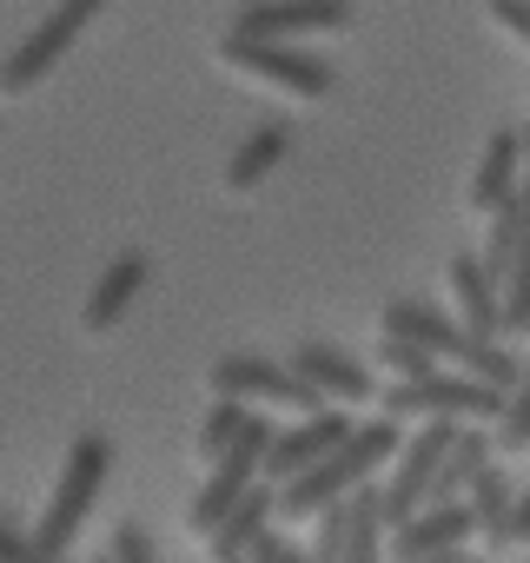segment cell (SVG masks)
<instances>
[{"mask_svg":"<svg viewBox=\"0 0 530 563\" xmlns=\"http://www.w3.org/2000/svg\"><path fill=\"white\" fill-rule=\"evenodd\" d=\"M398 418L385 411V418H372V424H352V438L332 451V457H319L312 471H299L292 484H279V517L286 523H312L325 504H339V497H352L358 484H372V471L385 464V457H398Z\"/></svg>","mask_w":530,"mask_h":563,"instance_id":"cell-1","label":"cell"},{"mask_svg":"<svg viewBox=\"0 0 530 563\" xmlns=\"http://www.w3.org/2000/svg\"><path fill=\"white\" fill-rule=\"evenodd\" d=\"M107 471H113V444H107L100 431L74 438V451H67V464H60V484H54V497H47V510H41V523H34V537H41L47 550L67 556V543L80 537V523H87V510H93Z\"/></svg>","mask_w":530,"mask_h":563,"instance_id":"cell-2","label":"cell"},{"mask_svg":"<svg viewBox=\"0 0 530 563\" xmlns=\"http://www.w3.org/2000/svg\"><path fill=\"white\" fill-rule=\"evenodd\" d=\"M219 60H225L232 74L258 80V87L292 93V100H325V93H332V67L312 60V54H299V47H286V41H258V34H232V27H225Z\"/></svg>","mask_w":530,"mask_h":563,"instance_id":"cell-3","label":"cell"},{"mask_svg":"<svg viewBox=\"0 0 530 563\" xmlns=\"http://www.w3.org/2000/svg\"><path fill=\"white\" fill-rule=\"evenodd\" d=\"M107 8V0H60V8L8 54V60H0V93H8V100H21V93H34L60 60H67V47L93 27V14Z\"/></svg>","mask_w":530,"mask_h":563,"instance_id":"cell-4","label":"cell"},{"mask_svg":"<svg viewBox=\"0 0 530 563\" xmlns=\"http://www.w3.org/2000/svg\"><path fill=\"white\" fill-rule=\"evenodd\" d=\"M273 438H279V424H265V418H252L239 438H232V451L225 457H212V477H206V490L192 497V510H186V530L192 537H212V523L265 477V451H273Z\"/></svg>","mask_w":530,"mask_h":563,"instance_id":"cell-5","label":"cell"},{"mask_svg":"<svg viewBox=\"0 0 530 563\" xmlns=\"http://www.w3.org/2000/svg\"><path fill=\"white\" fill-rule=\"evenodd\" d=\"M504 398L510 391H497V385H484V378H451V372H431V378H398L385 398H378V411H391V418H504Z\"/></svg>","mask_w":530,"mask_h":563,"instance_id":"cell-6","label":"cell"},{"mask_svg":"<svg viewBox=\"0 0 530 563\" xmlns=\"http://www.w3.org/2000/svg\"><path fill=\"white\" fill-rule=\"evenodd\" d=\"M212 398H239V405H258V411H286V418H306V411H325V398L292 372V365H265V358H219L212 365Z\"/></svg>","mask_w":530,"mask_h":563,"instance_id":"cell-7","label":"cell"},{"mask_svg":"<svg viewBox=\"0 0 530 563\" xmlns=\"http://www.w3.org/2000/svg\"><path fill=\"white\" fill-rule=\"evenodd\" d=\"M457 438V418H424L418 438L398 444V464H391V484H385V523H411L424 504H431V484H438V464Z\"/></svg>","mask_w":530,"mask_h":563,"instance_id":"cell-8","label":"cell"},{"mask_svg":"<svg viewBox=\"0 0 530 563\" xmlns=\"http://www.w3.org/2000/svg\"><path fill=\"white\" fill-rule=\"evenodd\" d=\"M332 27H352V0H245L232 14V34H258V41H306Z\"/></svg>","mask_w":530,"mask_h":563,"instance_id":"cell-9","label":"cell"},{"mask_svg":"<svg viewBox=\"0 0 530 563\" xmlns=\"http://www.w3.org/2000/svg\"><path fill=\"white\" fill-rule=\"evenodd\" d=\"M345 438H352V418H339V411H306L299 424H286V431L273 438V451H265V477H273V484H292L299 471H312L319 457H332Z\"/></svg>","mask_w":530,"mask_h":563,"instance_id":"cell-10","label":"cell"},{"mask_svg":"<svg viewBox=\"0 0 530 563\" xmlns=\"http://www.w3.org/2000/svg\"><path fill=\"white\" fill-rule=\"evenodd\" d=\"M471 530H484L477 510H471V497H457V504H424L411 523L391 530V556H451V550L471 543Z\"/></svg>","mask_w":530,"mask_h":563,"instance_id":"cell-11","label":"cell"},{"mask_svg":"<svg viewBox=\"0 0 530 563\" xmlns=\"http://www.w3.org/2000/svg\"><path fill=\"white\" fill-rule=\"evenodd\" d=\"M385 332H391V339H411V345H424V352H438V358H451V365H464L471 345H477V332H471L464 319H451V312H438V306H418V299H391V306H385Z\"/></svg>","mask_w":530,"mask_h":563,"instance_id":"cell-12","label":"cell"},{"mask_svg":"<svg viewBox=\"0 0 530 563\" xmlns=\"http://www.w3.org/2000/svg\"><path fill=\"white\" fill-rule=\"evenodd\" d=\"M523 192V126H504V133H490L484 140V159H477V173H471V212H497L504 199H517Z\"/></svg>","mask_w":530,"mask_h":563,"instance_id":"cell-13","label":"cell"},{"mask_svg":"<svg viewBox=\"0 0 530 563\" xmlns=\"http://www.w3.org/2000/svg\"><path fill=\"white\" fill-rule=\"evenodd\" d=\"M451 292H457V319L477 339H504V286L484 272L477 252H451Z\"/></svg>","mask_w":530,"mask_h":563,"instance_id":"cell-14","label":"cell"},{"mask_svg":"<svg viewBox=\"0 0 530 563\" xmlns=\"http://www.w3.org/2000/svg\"><path fill=\"white\" fill-rule=\"evenodd\" d=\"M286 365H292V372L325 398V405H365V398H372V372H365V365H352L339 345H299Z\"/></svg>","mask_w":530,"mask_h":563,"instance_id":"cell-15","label":"cell"},{"mask_svg":"<svg viewBox=\"0 0 530 563\" xmlns=\"http://www.w3.org/2000/svg\"><path fill=\"white\" fill-rule=\"evenodd\" d=\"M140 286H146V252H120L107 272H100V286L87 292V332H107V325H120L126 319V306L140 299Z\"/></svg>","mask_w":530,"mask_h":563,"instance_id":"cell-16","label":"cell"},{"mask_svg":"<svg viewBox=\"0 0 530 563\" xmlns=\"http://www.w3.org/2000/svg\"><path fill=\"white\" fill-rule=\"evenodd\" d=\"M523 225H530V192H517V199H504V206L490 212L484 272L497 278V286H510V272H517V258H523Z\"/></svg>","mask_w":530,"mask_h":563,"instance_id":"cell-17","label":"cell"},{"mask_svg":"<svg viewBox=\"0 0 530 563\" xmlns=\"http://www.w3.org/2000/svg\"><path fill=\"white\" fill-rule=\"evenodd\" d=\"M490 444H497V438H484V431H464V424H457V438H451V451H444V464H438L431 504H457V497H471V477L490 464Z\"/></svg>","mask_w":530,"mask_h":563,"instance_id":"cell-18","label":"cell"},{"mask_svg":"<svg viewBox=\"0 0 530 563\" xmlns=\"http://www.w3.org/2000/svg\"><path fill=\"white\" fill-rule=\"evenodd\" d=\"M286 146H292V133H286V126H252V133L239 140V153L225 159V186H232V192H252L265 173L286 159Z\"/></svg>","mask_w":530,"mask_h":563,"instance_id":"cell-19","label":"cell"},{"mask_svg":"<svg viewBox=\"0 0 530 563\" xmlns=\"http://www.w3.org/2000/svg\"><path fill=\"white\" fill-rule=\"evenodd\" d=\"M385 537H391V523H385V490L358 484V490H352V543H345V563H385Z\"/></svg>","mask_w":530,"mask_h":563,"instance_id":"cell-20","label":"cell"},{"mask_svg":"<svg viewBox=\"0 0 530 563\" xmlns=\"http://www.w3.org/2000/svg\"><path fill=\"white\" fill-rule=\"evenodd\" d=\"M471 510H477L484 537L504 550V543H510V510H517V497H510V477H504L497 464H484V471L471 477Z\"/></svg>","mask_w":530,"mask_h":563,"instance_id":"cell-21","label":"cell"},{"mask_svg":"<svg viewBox=\"0 0 530 563\" xmlns=\"http://www.w3.org/2000/svg\"><path fill=\"white\" fill-rule=\"evenodd\" d=\"M523 192H530V126H523ZM504 332H530V225H523V258L504 286Z\"/></svg>","mask_w":530,"mask_h":563,"instance_id":"cell-22","label":"cell"},{"mask_svg":"<svg viewBox=\"0 0 530 563\" xmlns=\"http://www.w3.org/2000/svg\"><path fill=\"white\" fill-rule=\"evenodd\" d=\"M252 424V405H239V398H212V411H206V424H199V457L212 464V457H225L232 451V438Z\"/></svg>","mask_w":530,"mask_h":563,"instance_id":"cell-23","label":"cell"},{"mask_svg":"<svg viewBox=\"0 0 530 563\" xmlns=\"http://www.w3.org/2000/svg\"><path fill=\"white\" fill-rule=\"evenodd\" d=\"M378 365H391L398 378H431V372H444V358L438 352H424V345H411V339H378Z\"/></svg>","mask_w":530,"mask_h":563,"instance_id":"cell-24","label":"cell"},{"mask_svg":"<svg viewBox=\"0 0 530 563\" xmlns=\"http://www.w3.org/2000/svg\"><path fill=\"white\" fill-rule=\"evenodd\" d=\"M523 444H530V372L510 385L504 418H497V451H523Z\"/></svg>","mask_w":530,"mask_h":563,"instance_id":"cell-25","label":"cell"},{"mask_svg":"<svg viewBox=\"0 0 530 563\" xmlns=\"http://www.w3.org/2000/svg\"><path fill=\"white\" fill-rule=\"evenodd\" d=\"M0 563H67V556H60V550H47L34 530H21V523L0 517Z\"/></svg>","mask_w":530,"mask_h":563,"instance_id":"cell-26","label":"cell"},{"mask_svg":"<svg viewBox=\"0 0 530 563\" xmlns=\"http://www.w3.org/2000/svg\"><path fill=\"white\" fill-rule=\"evenodd\" d=\"M245 556H252V563H319V556H312V550H299V543H292V537H286L279 523L265 530V537H258V543H252Z\"/></svg>","mask_w":530,"mask_h":563,"instance_id":"cell-27","label":"cell"},{"mask_svg":"<svg viewBox=\"0 0 530 563\" xmlns=\"http://www.w3.org/2000/svg\"><path fill=\"white\" fill-rule=\"evenodd\" d=\"M490 21H497L504 34H517V41L530 47V0H490Z\"/></svg>","mask_w":530,"mask_h":563,"instance_id":"cell-28","label":"cell"},{"mask_svg":"<svg viewBox=\"0 0 530 563\" xmlns=\"http://www.w3.org/2000/svg\"><path fill=\"white\" fill-rule=\"evenodd\" d=\"M510 543H530V490H523L517 510H510Z\"/></svg>","mask_w":530,"mask_h":563,"instance_id":"cell-29","label":"cell"},{"mask_svg":"<svg viewBox=\"0 0 530 563\" xmlns=\"http://www.w3.org/2000/svg\"><path fill=\"white\" fill-rule=\"evenodd\" d=\"M219 563H252V556H219Z\"/></svg>","mask_w":530,"mask_h":563,"instance_id":"cell-30","label":"cell"},{"mask_svg":"<svg viewBox=\"0 0 530 563\" xmlns=\"http://www.w3.org/2000/svg\"><path fill=\"white\" fill-rule=\"evenodd\" d=\"M93 563H120V556H113V550H107V556H93Z\"/></svg>","mask_w":530,"mask_h":563,"instance_id":"cell-31","label":"cell"},{"mask_svg":"<svg viewBox=\"0 0 530 563\" xmlns=\"http://www.w3.org/2000/svg\"><path fill=\"white\" fill-rule=\"evenodd\" d=\"M451 563H477V556H464V550H457V556H451Z\"/></svg>","mask_w":530,"mask_h":563,"instance_id":"cell-32","label":"cell"}]
</instances>
